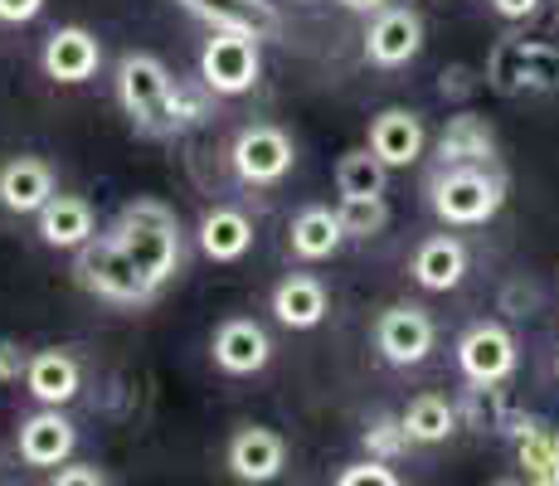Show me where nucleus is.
I'll return each instance as SVG.
<instances>
[{
    "label": "nucleus",
    "instance_id": "obj_21",
    "mask_svg": "<svg viewBox=\"0 0 559 486\" xmlns=\"http://www.w3.org/2000/svg\"><path fill=\"white\" fill-rule=\"evenodd\" d=\"M326 307H331V292L311 273H287L283 283L273 287V317L283 321L287 331H317L321 321H326Z\"/></svg>",
    "mask_w": 559,
    "mask_h": 486
},
{
    "label": "nucleus",
    "instance_id": "obj_13",
    "mask_svg": "<svg viewBox=\"0 0 559 486\" xmlns=\"http://www.w3.org/2000/svg\"><path fill=\"white\" fill-rule=\"evenodd\" d=\"M507 438L515 442V467L525 486H559V428L535 414H515Z\"/></svg>",
    "mask_w": 559,
    "mask_h": 486
},
{
    "label": "nucleus",
    "instance_id": "obj_17",
    "mask_svg": "<svg viewBox=\"0 0 559 486\" xmlns=\"http://www.w3.org/2000/svg\"><path fill=\"white\" fill-rule=\"evenodd\" d=\"M424 117L408 112V107H384V112L370 117V151L384 161V166H414L424 156Z\"/></svg>",
    "mask_w": 559,
    "mask_h": 486
},
{
    "label": "nucleus",
    "instance_id": "obj_5",
    "mask_svg": "<svg viewBox=\"0 0 559 486\" xmlns=\"http://www.w3.org/2000/svg\"><path fill=\"white\" fill-rule=\"evenodd\" d=\"M263 39L239 35V29H214L210 45L200 49V83L214 97H243L263 79Z\"/></svg>",
    "mask_w": 559,
    "mask_h": 486
},
{
    "label": "nucleus",
    "instance_id": "obj_16",
    "mask_svg": "<svg viewBox=\"0 0 559 486\" xmlns=\"http://www.w3.org/2000/svg\"><path fill=\"white\" fill-rule=\"evenodd\" d=\"M176 5L204 20L210 29H239V35H253V39H273L283 29L273 0H176Z\"/></svg>",
    "mask_w": 559,
    "mask_h": 486
},
{
    "label": "nucleus",
    "instance_id": "obj_33",
    "mask_svg": "<svg viewBox=\"0 0 559 486\" xmlns=\"http://www.w3.org/2000/svg\"><path fill=\"white\" fill-rule=\"evenodd\" d=\"M49 486H107L98 467H88V462H63L59 472L49 477Z\"/></svg>",
    "mask_w": 559,
    "mask_h": 486
},
{
    "label": "nucleus",
    "instance_id": "obj_29",
    "mask_svg": "<svg viewBox=\"0 0 559 486\" xmlns=\"http://www.w3.org/2000/svg\"><path fill=\"white\" fill-rule=\"evenodd\" d=\"M365 452H370L374 462H400L408 448H414V438H408V428H404V418L400 414H374L370 424H365Z\"/></svg>",
    "mask_w": 559,
    "mask_h": 486
},
{
    "label": "nucleus",
    "instance_id": "obj_31",
    "mask_svg": "<svg viewBox=\"0 0 559 486\" xmlns=\"http://www.w3.org/2000/svg\"><path fill=\"white\" fill-rule=\"evenodd\" d=\"M336 486H404V482H400V472H394L390 462H374V458H365V462H356V467H346V472H341Z\"/></svg>",
    "mask_w": 559,
    "mask_h": 486
},
{
    "label": "nucleus",
    "instance_id": "obj_26",
    "mask_svg": "<svg viewBox=\"0 0 559 486\" xmlns=\"http://www.w3.org/2000/svg\"><path fill=\"white\" fill-rule=\"evenodd\" d=\"M400 418H404L408 438H414L418 448H438V442H448L462 428L457 404H448V399H438V394H418Z\"/></svg>",
    "mask_w": 559,
    "mask_h": 486
},
{
    "label": "nucleus",
    "instance_id": "obj_14",
    "mask_svg": "<svg viewBox=\"0 0 559 486\" xmlns=\"http://www.w3.org/2000/svg\"><path fill=\"white\" fill-rule=\"evenodd\" d=\"M210 355L224 375H258L273 360V341H267V331L253 317H229L214 327Z\"/></svg>",
    "mask_w": 559,
    "mask_h": 486
},
{
    "label": "nucleus",
    "instance_id": "obj_20",
    "mask_svg": "<svg viewBox=\"0 0 559 486\" xmlns=\"http://www.w3.org/2000/svg\"><path fill=\"white\" fill-rule=\"evenodd\" d=\"M433 151H438V166H491L497 161V132H491L487 117L457 112L443 122Z\"/></svg>",
    "mask_w": 559,
    "mask_h": 486
},
{
    "label": "nucleus",
    "instance_id": "obj_9",
    "mask_svg": "<svg viewBox=\"0 0 559 486\" xmlns=\"http://www.w3.org/2000/svg\"><path fill=\"white\" fill-rule=\"evenodd\" d=\"M433 345H438V321L424 307H414V301H394L374 321V351L390 365H400V370L424 365L433 355Z\"/></svg>",
    "mask_w": 559,
    "mask_h": 486
},
{
    "label": "nucleus",
    "instance_id": "obj_30",
    "mask_svg": "<svg viewBox=\"0 0 559 486\" xmlns=\"http://www.w3.org/2000/svg\"><path fill=\"white\" fill-rule=\"evenodd\" d=\"M341 229H346V239H374V234H384V224H390V204H384V194H374V200H341Z\"/></svg>",
    "mask_w": 559,
    "mask_h": 486
},
{
    "label": "nucleus",
    "instance_id": "obj_18",
    "mask_svg": "<svg viewBox=\"0 0 559 486\" xmlns=\"http://www.w3.org/2000/svg\"><path fill=\"white\" fill-rule=\"evenodd\" d=\"M35 224L49 248H69V253H79L83 244L98 239V214H93V204L83 194H53L35 214Z\"/></svg>",
    "mask_w": 559,
    "mask_h": 486
},
{
    "label": "nucleus",
    "instance_id": "obj_27",
    "mask_svg": "<svg viewBox=\"0 0 559 486\" xmlns=\"http://www.w3.org/2000/svg\"><path fill=\"white\" fill-rule=\"evenodd\" d=\"M384 186H390V166H384V161L374 156L370 146L346 151V156L336 161V190H341V200H374V194H384Z\"/></svg>",
    "mask_w": 559,
    "mask_h": 486
},
{
    "label": "nucleus",
    "instance_id": "obj_22",
    "mask_svg": "<svg viewBox=\"0 0 559 486\" xmlns=\"http://www.w3.org/2000/svg\"><path fill=\"white\" fill-rule=\"evenodd\" d=\"M195 239L200 253L214 258V263H239L253 248V220L243 210H234V204H214V210H204Z\"/></svg>",
    "mask_w": 559,
    "mask_h": 486
},
{
    "label": "nucleus",
    "instance_id": "obj_11",
    "mask_svg": "<svg viewBox=\"0 0 559 486\" xmlns=\"http://www.w3.org/2000/svg\"><path fill=\"white\" fill-rule=\"evenodd\" d=\"M418 49H424V20L408 5L380 10V15L370 20V29H365V59H370L374 69H404Z\"/></svg>",
    "mask_w": 559,
    "mask_h": 486
},
{
    "label": "nucleus",
    "instance_id": "obj_25",
    "mask_svg": "<svg viewBox=\"0 0 559 486\" xmlns=\"http://www.w3.org/2000/svg\"><path fill=\"white\" fill-rule=\"evenodd\" d=\"M341 244H346L341 214L326 210V204H307L293 220V229H287V248H293V258H302V263H326L331 253H341Z\"/></svg>",
    "mask_w": 559,
    "mask_h": 486
},
{
    "label": "nucleus",
    "instance_id": "obj_1",
    "mask_svg": "<svg viewBox=\"0 0 559 486\" xmlns=\"http://www.w3.org/2000/svg\"><path fill=\"white\" fill-rule=\"evenodd\" d=\"M107 239H112L136 268H142V277L152 287L170 283V277L180 273V263H186L180 220H176V210L160 204V200H127L122 210H117Z\"/></svg>",
    "mask_w": 559,
    "mask_h": 486
},
{
    "label": "nucleus",
    "instance_id": "obj_3",
    "mask_svg": "<svg viewBox=\"0 0 559 486\" xmlns=\"http://www.w3.org/2000/svg\"><path fill=\"white\" fill-rule=\"evenodd\" d=\"M487 88L501 97H540L559 93V45L550 39L507 35L487 54Z\"/></svg>",
    "mask_w": 559,
    "mask_h": 486
},
{
    "label": "nucleus",
    "instance_id": "obj_37",
    "mask_svg": "<svg viewBox=\"0 0 559 486\" xmlns=\"http://www.w3.org/2000/svg\"><path fill=\"white\" fill-rule=\"evenodd\" d=\"M487 486H525L521 477H497V482H487Z\"/></svg>",
    "mask_w": 559,
    "mask_h": 486
},
{
    "label": "nucleus",
    "instance_id": "obj_32",
    "mask_svg": "<svg viewBox=\"0 0 559 486\" xmlns=\"http://www.w3.org/2000/svg\"><path fill=\"white\" fill-rule=\"evenodd\" d=\"M25 370H29V355H25V345H20V341H10V336H0V384H15V380H25Z\"/></svg>",
    "mask_w": 559,
    "mask_h": 486
},
{
    "label": "nucleus",
    "instance_id": "obj_7",
    "mask_svg": "<svg viewBox=\"0 0 559 486\" xmlns=\"http://www.w3.org/2000/svg\"><path fill=\"white\" fill-rule=\"evenodd\" d=\"M521 365V345L501 321H472L457 336V370L467 384H507Z\"/></svg>",
    "mask_w": 559,
    "mask_h": 486
},
{
    "label": "nucleus",
    "instance_id": "obj_6",
    "mask_svg": "<svg viewBox=\"0 0 559 486\" xmlns=\"http://www.w3.org/2000/svg\"><path fill=\"white\" fill-rule=\"evenodd\" d=\"M170 93H176V79H170V69L156 54H122V63H117V103L136 127H146V132L166 127Z\"/></svg>",
    "mask_w": 559,
    "mask_h": 486
},
{
    "label": "nucleus",
    "instance_id": "obj_19",
    "mask_svg": "<svg viewBox=\"0 0 559 486\" xmlns=\"http://www.w3.org/2000/svg\"><path fill=\"white\" fill-rule=\"evenodd\" d=\"M59 194L53 186V166L39 156H15L0 166V204L10 214H39Z\"/></svg>",
    "mask_w": 559,
    "mask_h": 486
},
{
    "label": "nucleus",
    "instance_id": "obj_36",
    "mask_svg": "<svg viewBox=\"0 0 559 486\" xmlns=\"http://www.w3.org/2000/svg\"><path fill=\"white\" fill-rule=\"evenodd\" d=\"M336 5H346V10H356V15H380V10H390V0H336Z\"/></svg>",
    "mask_w": 559,
    "mask_h": 486
},
{
    "label": "nucleus",
    "instance_id": "obj_23",
    "mask_svg": "<svg viewBox=\"0 0 559 486\" xmlns=\"http://www.w3.org/2000/svg\"><path fill=\"white\" fill-rule=\"evenodd\" d=\"M83 384V370L69 351H35L29 355V370H25V389L35 404L45 408H63Z\"/></svg>",
    "mask_w": 559,
    "mask_h": 486
},
{
    "label": "nucleus",
    "instance_id": "obj_38",
    "mask_svg": "<svg viewBox=\"0 0 559 486\" xmlns=\"http://www.w3.org/2000/svg\"><path fill=\"white\" fill-rule=\"evenodd\" d=\"M302 5H311V0H302Z\"/></svg>",
    "mask_w": 559,
    "mask_h": 486
},
{
    "label": "nucleus",
    "instance_id": "obj_28",
    "mask_svg": "<svg viewBox=\"0 0 559 486\" xmlns=\"http://www.w3.org/2000/svg\"><path fill=\"white\" fill-rule=\"evenodd\" d=\"M457 418H462V428H477V434H507L515 408L507 404V394L497 384H472L457 404Z\"/></svg>",
    "mask_w": 559,
    "mask_h": 486
},
{
    "label": "nucleus",
    "instance_id": "obj_35",
    "mask_svg": "<svg viewBox=\"0 0 559 486\" xmlns=\"http://www.w3.org/2000/svg\"><path fill=\"white\" fill-rule=\"evenodd\" d=\"M491 10H497L501 20H531L535 10H540V0H491Z\"/></svg>",
    "mask_w": 559,
    "mask_h": 486
},
{
    "label": "nucleus",
    "instance_id": "obj_2",
    "mask_svg": "<svg viewBox=\"0 0 559 486\" xmlns=\"http://www.w3.org/2000/svg\"><path fill=\"white\" fill-rule=\"evenodd\" d=\"M428 204L453 229H477L507 204V176L497 166H438L428 176Z\"/></svg>",
    "mask_w": 559,
    "mask_h": 486
},
{
    "label": "nucleus",
    "instance_id": "obj_15",
    "mask_svg": "<svg viewBox=\"0 0 559 486\" xmlns=\"http://www.w3.org/2000/svg\"><path fill=\"white\" fill-rule=\"evenodd\" d=\"M45 73L53 83H88L103 63V45L93 29L83 25H59L53 35L45 39V54H39Z\"/></svg>",
    "mask_w": 559,
    "mask_h": 486
},
{
    "label": "nucleus",
    "instance_id": "obj_4",
    "mask_svg": "<svg viewBox=\"0 0 559 486\" xmlns=\"http://www.w3.org/2000/svg\"><path fill=\"white\" fill-rule=\"evenodd\" d=\"M73 277L103 301H117V307H142V301L156 297V287L142 277V268L122 253L107 234H98L93 244H83L73 253Z\"/></svg>",
    "mask_w": 559,
    "mask_h": 486
},
{
    "label": "nucleus",
    "instance_id": "obj_34",
    "mask_svg": "<svg viewBox=\"0 0 559 486\" xmlns=\"http://www.w3.org/2000/svg\"><path fill=\"white\" fill-rule=\"evenodd\" d=\"M45 10V0H0V25H29Z\"/></svg>",
    "mask_w": 559,
    "mask_h": 486
},
{
    "label": "nucleus",
    "instance_id": "obj_12",
    "mask_svg": "<svg viewBox=\"0 0 559 486\" xmlns=\"http://www.w3.org/2000/svg\"><path fill=\"white\" fill-rule=\"evenodd\" d=\"M224 462H229V472L239 477L243 486H267L283 477L287 467V442L283 434H273V428H239V434L229 438V448H224Z\"/></svg>",
    "mask_w": 559,
    "mask_h": 486
},
{
    "label": "nucleus",
    "instance_id": "obj_39",
    "mask_svg": "<svg viewBox=\"0 0 559 486\" xmlns=\"http://www.w3.org/2000/svg\"><path fill=\"white\" fill-rule=\"evenodd\" d=\"M555 370H559V360H555Z\"/></svg>",
    "mask_w": 559,
    "mask_h": 486
},
{
    "label": "nucleus",
    "instance_id": "obj_10",
    "mask_svg": "<svg viewBox=\"0 0 559 486\" xmlns=\"http://www.w3.org/2000/svg\"><path fill=\"white\" fill-rule=\"evenodd\" d=\"M15 442H20V458H25L29 467L59 472L63 462L73 458V448H79V428H73V418L63 414V408H45V404H39L29 418H20Z\"/></svg>",
    "mask_w": 559,
    "mask_h": 486
},
{
    "label": "nucleus",
    "instance_id": "obj_8",
    "mask_svg": "<svg viewBox=\"0 0 559 486\" xmlns=\"http://www.w3.org/2000/svg\"><path fill=\"white\" fill-rule=\"evenodd\" d=\"M293 161H297L293 137H287L283 127H273V122L243 127V132L234 137V146H229V166H234V176H239L243 186H277V180H287Z\"/></svg>",
    "mask_w": 559,
    "mask_h": 486
},
{
    "label": "nucleus",
    "instance_id": "obj_24",
    "mask_svg": "<svg viewBox=\"0 0 559 486\" xmlns=\"http://www.w3.org/2000/svg\"><path fill=\"white\" fill-rule=\"evenodd\" d=\"M467 277V244L453 234H433L414 253V283L424 292H453Z\"/></svg>",
    "mask_w": 559,
    "mask_h": 486
}]
</instances>
